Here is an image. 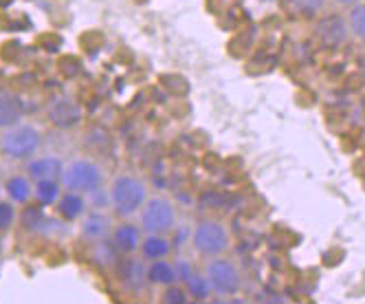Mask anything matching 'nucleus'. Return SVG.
I'll return each mask as SVG.
<instances>
[{
	"instance_id": "obj_1",
	"label": "nucleus",
	"mask_w": 365,
	"mask_h": 304,
	"mask_svg": "<svg viewBox=\"0 0 365 304\" xmlns=\"http://www.w3.org/2000/svg\"><path fill=\"white\" fill-rule=\"evenodd\" d=\"M148 186L137 174H119L108 188V206L121 218L139 216L143 203L148 201Z\"/></svg>"
},
{
	"instance_id": "obj_2",
	"label": "nucleus",
	"mask_w": 365,
	"mask_h": 304,
	"mask_svg": "<svg viewBox=\"0 0 365 304\" xmlns=\"http://www.w3.org/2000/svg\"><path fill=\"white\" fill-rule=\"evenodd\" d=\"M202 275L207 285H210L212 293H216L218 298H231L236 295L242 289V271L240 265L229 258L227 253H220V256H212L205 258L202 265Z\"/></svg>"
},
{
	"instance_id": "obj_3",
	"label": "nucleus",
	"mask_w": 365,
	"mask_h": 304,
	"mask_svg": "<svg viewBox=\"0 0 365 304\" xmlns=\"http://www.w3.org/2000/svg\"><path fill=\"white\" fill-rule=\"evenodd\" d=\"M233 245V236L229 225L216 216L200 218L192 230V247L202 258H212L227 253Z\"/></svg>"
},
{
	"instance_id": "obj_4",
	"label": "nucleus",
	"mask_w": 365,
	"mask_h": 304,
	"mask_svg": "<svg viewBox=\"0 0 365 304\" xmlns=\"http://www.w3.org/2000/svg\"><path fill=\"white\" fill-rule=\"evenodd\" d=\"M42 148V133L34 123H16L0 133V155L11 161H29Z\"/></svg>"
},
{
	"instance_id": "obj_5",
	"label": "nucleus",
	"mask_w": 365,
	"mask_h": 304,
	"mask_svg": "<svg viewBox=\"0 0 365 304\" xmlns=\"http://www.w3.org/2000/svg\"><path fill=\"white\" fill-rule=\"evenodd\" d=\"M139 225L145 234H165L170 236L178 225V208L165 194L148 196L139 212Z\"/></svg>"
},
{
	"instance_id": "obj_6",
	"label": "nucleus",
	"mask_w": 365,
	"mask_h": 304,
	"mask_svg": "<svg viewBox=\"0 0 365 304\" xmlns=\"http://www.w3.org/2000/svg\"><path fill=\"white\" fill-rule=\"evenodd\" d=\"M101 186H103V170L97 161L80 157V159H73L64 166V174H62L64 190H73L80 194H93V192H99Z\"/></svg>"
},
{
	"instance_id": "obj_7",
	"label": "nucleus",
	"mask_w": 365,
	"mask_h": 304,
	"mask_svg": "<svg viewBox=\"0 0 365 304\" xmlns=\"http://www.w3.org/2000/svg\"><path fill=\"white\" fill-rule=\"evenodd\" d=\"M315 40L319 42V46L328 49V51H336L341 49L348 38H350V27H348V20L341 14H322L315 20Z\"/></svg>"
},
{
	"instance_id": "obj_8",
	"label": "nucleus",
	"mask_w": 365,
	"mask_h": 304,
	"mask_svg": "<svg viewBox=\"0 0 365 304\" xmlns=\"http://www.w3.org/2000/svg\"><path fill=\"white\" fill-rule=\"evenodd\" d=\"M80 232L82 238L91 245H101V243H108L110 234H113V223L110 218L99 212V210H86V214L80 218Z\"/></svg>"
},
{
	"instance_id": "obj_9",
	"label": "nucleus",
	"mask_w": 365,
	"mask_h": 304,
	"mask_svg": "<svg viewBox=\"0 0 365 304\" xmlns=\"http://www.w3.org/2000/svg\"><path fill=\"white\" fill-rule=\"evenodd\" d=\"M145 232L141 230V225L137 223H130L128 218L117 223L113 227V234H110V243L115 245L117 251L125 253V256H133V253L139 251L141 240H143Z\"/></svg>"
},
{
	"instance_id": "obj_10",
	"label": "nucleus",
	"mask_w": 365,
	"mask_h": 304,
	"mask_svg": "<svg viewBox=\"0 0 365 304\" xmlns=\"http://www.w3.org/2000/svg\"><path fill=\"white\" fill-rule=\"evenodd\" d=\"M48 119L58 128H75L82 121V108L71 97H58L48 106Z\"/></svg>"
},
{
	"instance_id": "obj_11",
	"label": "nucleus",
	"mask_w": 365,
	"mask_h": 304,
	"mask_svg": "<svg viewBox=\"0 0 365 304\" xmlns=\"http://www.w3.org/2000/svg\"><path fill=\"white\" fill-rule=\"evenodd\" d=\"M64 161L58 157H51V155H42V157H34L27 161V174L36 181H60L62 183V174H64Z\"/></svg>"
},
{
	"instance_id": "obj_12",
	"label": "nucleus",
	"mask_w": 365,
	"mask_h": 304,
	"mask_svg": "<svg viewBox=\"0 0 365 304\" xmlns=\"http://www.w3.org/2000/svg\"><path fill=\"white\" fill-rule=\"evenodd\" d=\"M34 179L24 172V174H11L5 181V194L9 201H14L16 206H29L34 198Z\"/></svg>"
},
{
	"instance_id": "obj_13",
	"label": "nucleus",
	"mask_w": 365,
	"mask_h": 304,
	"mask_svg": "<svg viewBox=\"0 0 365 304\" xmlns=\"http://www.w3.org/2000/svg\"><path fill=\"white\" fill-rule=\"evenodd\" d=\"M58 214L73 223V221H80L86 214V194L80 192H73V190H64L58 198Z\"/></svg>"
},
{
	"instance_id": "obj_14",
	"label": "nucleus",
	"mask_w": 365,
	"mask_h": 304,
	"mask_svg": "<svg viewBox=\"0 0 365 304\" xmlns=\"http://www.w3.org/2000/svg\"><path fill=\"white\" fill-rule=\"evenodd\" d=\"M139 253H141V258L145 263L170 258V253H172L170 236H165V234H145L143 240H141Z\"/></svg>"
},
{
	"instance_id": "obj_15",
	"label": "nucleus",
	"mask_w": 365,
	"mask_h": 304,
	"mask_svg": "<svg viewBox=\"0 0 365 304\" xmlns=\"http://www.w3.org/2000/svg\"><path fill=\"white\" fill-rule=\"evenodd\" d=\"M22 113H24V104L18 95L7 93V91L0 93V131L11 128V126L20 123Z\"/></svg>"
},
{
	"instance_id": "obj_16",
	"label": "nucleus",
	"mask_w": 365,
	"mask_h": 304,
	"mask_svg": "<svg viewBox=\"0 0 365 304\" xmlns=\"http://www.w3.org/2000/svg\"><path fill=\"white\" fill-rule=\"evenodd\" d=\"M148 283L159 285V287H168L178 280V271H176V263H172L170 258H161V260H152L148 263Z\"/></svg>"
},
{
	"instance_id": "obj_17",
	"label": "nucleus",
	"mask_w": 365,
	"mask_h": 304,
	"mask_svg": "<svg viewBox=\"0 0 365 304\" xmlns=\"http://www.w3.org/2000/svg\"><path fill=\"white\" fill-rule=\"evenodd\" d=\"M62 183L60 181H36L34 186V198L40 208H48V206H56L60 194H62Z\"/></svg>"
},
{
	"instance_id": "obj_18",
	"label": "nucleus",
	"mask_w": 365,
	"mask_h": 304,
	"mask_svg": "<svg viewBox=\"0 0 365 304\" xmlns=\"http://www.w3.org/2000/svg\"><path fill=\"white\" fill-rule=\"evenodd\" d=\"M286 3H289L293 14L306 20H317L328 7V0H286Z\"/></svg>"
},
{
	"instance_id": "obj_19",
	"label": "nucleus",
	"mask_w": 365,
	"mask_h": 304,
	"mask_svg": "<svg viewBox=\"0 0 365 304\" xmlns=\"http://www.w3.org/2000/svg\"><path fill=\"white\" fill-rule=\"evenodd\" d=\"M348 27H350V36L354 40H359L361 44H365V0H359L356 5H352L348 9Z\"/></svg>"
},
{
	"instance_id": "obj_20",
	"label": "nucleus",
	"mask_w": 365,
	"mask_h": 304,
	"mask_svg": "<svg viewBox=\"0 0 365 304\" xmlns=\"http://www.w3.org/2000/svg\"><path fill=\"white\" fill-rule=\"evenodd\" d=\"M182 285L187 287L192 300H207V298H210V293H212V289H210V285H207L202 271H196V273H194L192 278H187V280L182 283Z\"/></svg>"
},
{
	"instance_id": "obj_21",
	"label": "nucleus",
	"mask_w": 365,
	"mask_h": 304,
	"mask_svg": "<svg viewBox=\"0 0 365 304\" xmlns=\"http://www.w3.org/2000/svg\"><path fill=\"white\" fill-rule=\"evenodd\" d=\"M18 221V212H16V203L5 198L0 201V232H9L11 227Z\"/></svg>"
},
{
	"instance_id": "obj_22",
	"label": "nucleus",
	"mask_w": 365,
	"mask_h": 304,
	"mask_svg": "<svg viewBox=\"0 0 365 304\" xmlns=\"http://www.w3.org/2000/svg\"><path fill=\"white\" fill-rule=\"evenodd\" d=\"M165 304H182V302H190L192 295L187 291V287L182 285V283H174V285H168L165 287V293L161 298Z\"/></svg>"
},
{
	"instance_id": "obj_23",
	"label": "nucleus",
	"mask_w": 365,
	"mask_h": 304,
	"mask_svg": "<svg viewBox=\"0 0 365 304\" xmlns=\"http://www.w3.org/2000/svg\"><path fill=\"white\" fill-rule=\"evenodd\" d=\"M330 3H332V5H336L339 9H341V7H344V9H350L352 5H356V3H359V0H330Z\"/></svg>"
},
{
	"instance_id": "obj_24",
	"label": "nucleus",
	"mask_w": 365,
	"mask_h": 304,
	"mask_svg": "<svg viewBox=\"0 0 365 304\" xmlns=\"http://www.w3.org/2000/svg\"><path fill=\"white\" fill-rule=\"evenodd\" d=\"M359 71H361V75L365 78V51H363V54L359 56Z\"/></svg>"
}]
</instances>
